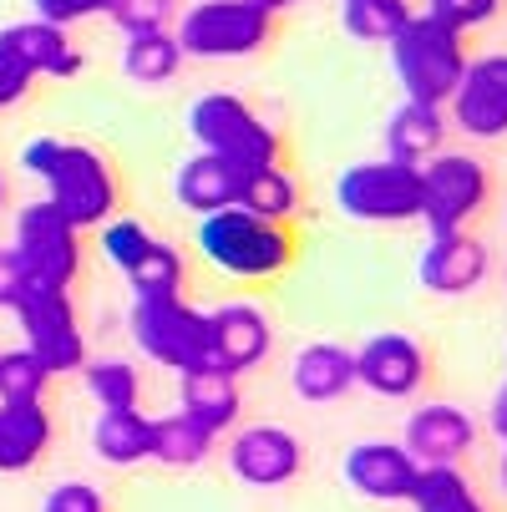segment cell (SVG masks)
<instances>
[{
  "label": "cell",
  "instance_id": "34",
  "mask_svg": "<svg viewBox=\"0 0 507 512\" xmlns=\"http://www.w3.org/2000/svg\"><path fill=\"white\" fill-rule=\"evenodd\" d=\"M153 239H158V234H153L148 224H137V218H117V213H112L107 224H102V254H107V264L122 269V274H127L142 254H148Z\"/></svg>",
  "mask_w": 507,
  "mask_h": 512
},
{
  "label": "cell",
  "instance_id": "35",
  "mask_svg": "<svg viewBox=\"0 0 507 512\" xmlns=\"http://www.w3.org/2000/svg\"><path fill=\"white\" fill-rule=\"evenodd\" d=\"M497 11H502V0H426V16L462 31V36L477 31V26H492Z\"/></svg>",
  "mask_w": 507,
  "mask_h": 512
},
{
  "label": "cell",
  "instance_id": "18",
  "mask_svg": "<svg viewBox=\"0 0 507 512\" xmlns=\"http://www.w3.org/2000/svg\"><path fill=\"white\" fill-rule=\"evenodd\" d=\"M178 406L203 431L224 436L239 421V411H244L239 376H229L224 365H213V360H198V365H188V371H178Z\"/></svg>",
  "mask_w": 507,
  "mask_h": 512
},
{
  "label": "cell",
  "instance_id": "22",
  "mask_svg": "<svg viewBox=\"0 0 507 512\" xmlns=\"http://www.w3.org/2000/svg\"><path fill=\"white\" fill-rule=\"evenodd\" d=\"M447 148V107L426 102H401L386 122V158L421 168L426 158H437Z\"/></svg>",
  "mask_w": 507,
  "mask_h": 512
},
{
  "label": "cell",
  "instance_id": "15",
  "mask_svg": "<svg viewBox=\"0 0 507 512\" xmlns=\"http://www.w3.org/2000/svg\"><path fill=\"white\" fill-rule=\"evenodd\" d=\"M305 467V442L284 426H244L229 442V472L249 487H284Z\"/></svg>",
  "mask_w": 507,
  "mask_h": 512
},
{
  "label": "cell",
  "instance_id": "30",
  "mask_svg": "<svg viewBox=\"0 0 507 512\" xmlns=\"http://www.w3.org/2000/svg\"><path fill=\"white\" fill-rule=\"evenodd\" d=\"M82 381L92 391V401L102 411H132L142 401V376L132 360H117V355H102V360H87L82 365Z\"/></svg>",
  "mask_w": 507,
  "mask_h": 512
},
{
  "label": "cell",
  "instance_id": "24",
  "mask_svg": "<svg viewBox=\"0 0 507 512\" xmlns=\"http://www.w3.org/2000/svg\"><path fill=\"white\" fill-rule=\"evenodd\" d=\"M92 452L107 467H137L153 457V416L132 411H102L92 426Z\"/></svg>",
  "mask_w": 507,
  "mask_h": 512
},
{
  "label": "cell",
  "instance_id": "33",
  "mask_svg": "<svg viewBox=\"0 0 507 512\" xmlns=\"http://www.w3.org/2000/svg\"><path fill=\"white\" fill-rule=\"evenodd\" d=\"M107 21L122 36H148V31H173L178 26V0H112Z\"/></svg>",
  "mask_w": 507,
  "mask_h": 512
},
{
  "label": "cell",
  "instance_id": "13",
  "mask_svg": "<svg viewBox=\"0 0 507 512\" xmlns=\"http://www.w3.org/2000/svg\"><path fill=\"white\" fill-rule=\"evenodd\" d=\"M269 350H274V325L259 305L234 300V305L208 310V360L224 365L229 376H244L254 365H264Z\"/></svg>",
  "mask_w": 507,
  "mask_h": 512
},
{
  "label": "cell",
  "instance_id": "14",
  "mask_svg": "<svg viewBox=\"0 0 507 512\" xmlns=\"http://www.w3.org/2000/svg\"><path fill=\"white\" fill-rule=\"evenodd\" d=\"M421 284L442 300H462L472 289H482V279L492 274V254L477 234L467 229H452V234H431V244L421 249V264H416Z\"/></svg>",
  "mask_w": 507,
  "mask_h": 512
},
{
  "label": "cell",
  "instance_id": "25",
  "mask_svg": "<svg viewBox=\"0 0 507 512\" xmlns=\"http://www.w3.org/2000/svg\"><path fill=\"white\" fill-rule=\"evenodd\" d=\"M183 46L173 31H148V36H127L122 46V77L137 87H163L183 71Z\"/></svg>",
  "mask_w": 507,
  "mask_h": 512
},
{
  "label": "cell",
  "instance_id": "17",
  "mask_svg": "<svg viewBox=\"0 0 507 512\" xmlns=\"http://www.w3.org/2000/svg\"><path fill=\"white\" fill-rule=\"evenodd\" d=\"M416 457L401 442H355L345 452V482L366 502H406L416 487Z\"/></svg>",
  "mask_w": 507,
  "mask_h": 512
},
{
  "label": "cell",
  "instance_id": "9",
  "mask_svg": "<svg viewBox=\"0 0 507 512\" xmlns=\"http://www.w3.org/2000/svg\"><path fill=\"white\" fill-rule=\"evenodd\" d=\"M132 340L163 371H188V365L208 360V315L193 310L183 295L132 300Z\"/></svg>",
  "mask_w": 507,
  "mask_h": 512
},
{
  "label": "cell",
  "instance_id": "32",
  "mask_svg": "<svg viewBox=\"0 0 507 512\" xmlns=\"http://www.w3.org/2000/svg\"><path fill=\"white\" fill-rule=\"evenodd\" d=\"M51 371L21 345V350H0V401H46Z\"/></svg>",
  "mask_w": 507,
  "mask_h": 512
},
{
  "label": "cell",
  "instance_id": "29",
  "mask_svg": "<svg viewBox=\"0 0 507 512\" xmlns=\"http://www.w3.org/2000/svg\"><path fill=\"white\" fill-rule=\"evenodd\" d=\"M183 279H188V264L183 254L168 244V239H153L148 254H142L132 269H127V284L137 300H158V295H183Z\"/></svg>",
  "mask_w": 507,
  "mask_h": 512
},
{
  "label": "cell",
  "instance_id": "31",
  "mask_svg": "<svg viewBox=\"0 0 507 512\" xmlns=\"http://www.w3.org/2000/svg\"><path fill=\"white\" fill-rule=\"evenodd\" d=\"M411 16H416V11L406 6V0H345V6H340L345 36H355V41H381V46H386Z\"/></svg>",
  "mask_w": 507,
  "mask_h": 512
},
{
  "label": "cell",
  "instance_id": "2",
  "mask_svg": "<svg viewBox=\"0 0 507 512\" xmlns=\"http://www.w3.org/2000/svg\"><path fill=\"white\" fill-rule=\"evenodd\" d=\"M386 46H391V71H396L406 102H426V107H447L472 61L462 46V31L431 21L426 11L411 16Z\"/></svg>",
  "mask_w": 507,
  "mask_h": 512
},
{
  "label": "cell",
  "instance_id": "39",
  "mask_svg": "<svg viewBox=\"0 0 507 512\" xmlns=\"http://www.w3.org/2000/svg\"><path fill=\"white\" fill-rule=\"evenodd\" d=\"M26 284H31V279H26L16 249H0V310H16V300H21Z\"/></svg>",
  "mask_w": 507,
  "mask_h": 512
},
{
  "label": "cell",
  "instance_id": "23",
  "mask_svg": "<svg viewBox=\"0 0 507 512\" xmlns=\"http://www.w3.org/2000/svg\"><path fill=\"white\" fill-rule=\"evenodd\" d=\"M6 36H11V46L26 56V66L36 71V77L66 82V77H82V66H87L82 46H71L66 26H51V21H36V16H31V21L6 26Z\"/></svg>",
  "mask_w": 507,
  "mask_h": 512
},
{
  "label": "cell",
  "instance_id": "41",
  "mask_svg": "<svg viewBox=\"0 0 507 512\" xmlns=\"http://www.w3.org/2000/svg\"><path fill=\"white\" fill-rule=\"evenodd\" d=\"M259 6H264L269 16H284V11H295V6H300V0H259Z\"/></svg>",
  "mask_w": 507,
  "mask_h": 512
},
{
  "label": "cell",
  "instance_id": "7",
  "mask_svg": "<svg viewBox=\"0 0 507 512\" xmlns=\"http://www.w3.org/2000/svg\"><path fill=\"white\" fill-rule=\"evenodd\" d=\"M16 320L26 330V350L46 365L51 376H66V371H82L87 365V335H82V320H77V305L61 284H26L21 300H16Z\"/></svg>",
  "mask_w": 507,
  "mask_h": 512
},
{
  "label": "cell",
  "instance_id": "8",
  "mask_svg": "<svg viewBox=\"0 0 507 512\" xmlns=\"http://www.w3.org/2000/svg\"><path fill=\"white\" fill-rule=\"evenodd\" d=\"M487 193H492L487 163L472 158V153H447L442 148L437 158L421 163V224L431 234L467 229L487 208Z\"/></svg>",
  "mask_w": 507,
  "mask_h": 512
},
{
  "label": "cell",
  "instance_id": "27",
  "mask_svg": "<svg viewBox=\"0 0 507 512\" xmlns=\"http://www.w3.org/2000/svg\"><path fill=\"white\" fill-rule=\"evenodd\" d=\"M239 208H249L254 218H269V224H289V218L300 213V183H295V173H284L279 163L274 168H249L244 173Z\"/></svg>",
  "mask_w": 507,
  "mask_h": 512
},
{
  "label": "cell",
  "instance_id": "36",
  "mask_svg": "<svg viewBox=\"0 0 507 512\" xmlns=\"http://www.w3.org/2000/svg\"><path fill=\"white\" fill-rule=\"evenodd\" d=\"M36 87V71L26 66V56L11 46V36L0 31V107L26 102V92Z\"/></svg>",
  "mask_w": 507,
  "mask_h": 512
},
{
  "label": "cell",
  "instance_id": "43",
  "mask_svg": "<svg viewBox=\"0 0 507 512\" xmlns=\"http://www.w3.org/2000/svg\"><path fill=\"white\" fill-rule=\"evenodd\" d=\"M0 203H6V178H0Z\"/></svg>",
  "mask_w": 507,
  "mask_h": 512
},
{
  "label": "cell",
  "instance_id": "4",
  "mask_svg": "<svg viewBox=\"0 0 507 512\" xmlns=\"http://www.w3.org/2000/svg\"><path fill=\"white\" fill-rule=\"evenodd\" d=\"M183 56L198 61H244L259 56L274 36V16L259 0H198V6L178 11L173 26Z\"/></svg>",
  "mask_w": 507,
  "mask_h": 512
},
{
  "label": "cell",
  "instance_id": "5",
  "mask_svg": "<svg viewBox=\"0 0 507 512\" xmlns=\"http://www.w3.org/2000/svg\"><path fill=\"white\" fill-rule=\"evenodd\" d=\"M188 132L203 153H219L239 168H274L284 142L279 132L244 102V97H229V92H208L188 107Z\"/></svg>",
  "mask_w": 507,
  "mask_h": 512
},
{
  "label": "cell",
  "instance_id": "38",
  "mask_svg": "<svg viewBox=\"0 0 507 512\" xmlns=\"http://www.w3.org/2000/svg\"><path fill=\"white\" fill-rule=\"evenodd\" d=\"M41 512H107V497L92 482H61V487H51Z\"/></svg>",
  "mask_w": 507,
  "mask_h": 512
},
{
  "label": "cell",
  "instance_id": "26",
  "mask_svg": "<svg viewBox=\"0 0 507 512\" xmlns=\"http://www.w3.org/2000/svg\"><path fill=\"white\" fill-rule=\"evenodd\" d=\"M213 442H219V436H213V431H203V426H198L193 416L173 411V416L153 421V457H148V462L188 472V467H203V462H208Z\"/></svg>",
  "mask_w": 507,
  "mask_h": 512
},
{
  "label": "cell",
  "instance_id": "21",
  "mask_svg": "<svg viewBox=\"0 0 507 512\" xmlns=\"http://www.w3.org/2000/svg\"><path fill=\"white\" fill-rule=\"evenodd\" d=\"M51 447L46 401H0V472H31Z\"/></svg>",
  "mask_w": 507,
  "mask_h": 512
},
{
  "label": "cell",
  "instance_id": "12",
  "mask_svg": "<svg viewBox=\"0 0 507 512\" xmlns=\"http://www.w3.org/2000/svg\"><path fill=\"white\" fill-rule=\"evenodd\" d=\"M447 112H452V127H462L477 142L507 137V51L467 61Z\"/></svg>",
  "mask_w": 507,
  "mask_h": 512
},
{
  "label": "cell",
  "instance_id": "28",
  "mask_svg": "<svg viewBox=\"0 0 507 512\" xmlns=\"http://www.w3.org/2000/svg\"><path fill=\"white\" fill-rule=\"evenodd\" d=\"M406 502L416 512H487V502L477 497V487L457 467H421Z\"/></svg>",
  "mask_w": 507,
  "mask_h": 512
},
{
  "label": "cell",
  "instance_id": "1",
  "mask_svg": "<svg viewBox=\"0 0 507 512\" xmlns=\"http://www.w3.org/2000/svg\"><path fill=\"white\" fill-rule=\"evenodd\" d=\"M21 168L46 183V203L61 208L77 229H102L117 213V178L112 163L87 142L36 137L21 148Z\"/></svg>",
  "mask_w": 507,
  "mask_h": 512
},
{
  "label": "cell",
  "instance_id": "6",
  "mask_svg": "<svg viewBox=\"0 0 507 512\" xmlns=\"http://www.w3.org/2000/svg\"><path fill=\"white\" fill-rule=\"evenodd\" d=\"M335 203L355 224H421V168L396 158L350 163L335 183Z\"/></svg>",
  "mask_w": 507,
  "mask_h": 512
},
{
  "label": "cell",
  "instance_id": "37",
  "mask_svg": "<svg viewBox=\"0 0 507 512\" xmlns=\"http://www.w3.org/2000/svg\"><path fill=\"white\" fill-rule=\"evenodd\" d=\"M31 6H36V21H51V26H77V21L107 16L112 0H31Z\"/></svg>",
  "mask_w": 507,
  "mask_h": 512
},
{
  "label": "cell",
  "instance_id": "19",
  "mask_svg": "<svg viewBox=\"0 0 507 512\" xmlns=\"http://www.w3.org/2000/svg\"><path fill=\"white\" fill-rule=\"evenodd\" d=\"M244 173H249V168H239V163H229V158H219V153H203V148H198L193 158L178 163L173 193H178V203H183L188 213L208 218V213H219V208H234V203H239Z\"/></svg>",
  "mask_w": 507,
  "mask_h": 512
},
{
  "label": "cell",
  "instance_id": "42",
  "mask_svg": "<svg viewBox=\"0 0 507 512\" xmlns=\"http://www.w3.org/2000/svg\"><path fill=\"white\" fill-rule=\"evenodd\" d=\"M497 482H502V492H507V442H502V462H497Z\"/></svg>",
  "mask_w": 507,
  "mask_h": 512
},
{
  "label": "cell",
  "instance_id": "3",
  "mask_svg": "<svg viewBox=\"0 0 507 512\" xmlns=\"http://www.w3.org/2000/svg\"><path fill=\"white\" fill-rule=\"evenodd\" d=\"M198 249L213 269H224L234 279H274L295 264V239L289 224H269L254 218L249 208H219L198 218Z\"/></svg>",
  "mask_w": 507,
  "mask_h": 512
},
{
  "label": "cell",
  "instance_id": "16",
  "mask_svg": "<svg viewBox=\"0 0 507 512\" xmlns=\"http://www.w3.org/2000/svg\"><path fill=\"white\" fill-rule=\"evenodd\" d=\"M477 442V421L452 401H426L406 416V452L416 467H457Z\"/></svg>",
  "mask_w": 507,
  "mask_h": 512
},
{
  "label": "cell",
  "instance_id": "10",
  "mask_svg": "<svg viewBox=\"0 0 507 512\" xmlns=\"http://www.w3.org/2000/svg\"><path fill=\"white\" fill-rule=\"evenodd\" d=\"M16 259L26 269V279L36 284H61L71 289L82 274V229L71 224L61 208H51L46 198L26 203L16 218Z\"/></svg>",
  "mask_w": 507,
  "mask_h": 512
},
{
  "label": "cell",
  "instance_id": "11",
  "mask_svg": "<svg viewBox=\"0 0 507 512\" xmlns=\"http://www.w3.org/2000/svg\"><path fill=\"white\" fill-rule=\"evenodd\" d=\"M431 376V360H426V345L406 330H381L371 335L366 345L355 350V386H366L386 401H411L421 396Z\"/></svg>",
  "mask_w": 507,
  "mask_h": 512
},
{
  "label": "cell",
  "instance_id": "20",
  "mask_svg": "<svg viewBox=\"0 0 507 512\" xmlns=\"http://www.w3.org/2000/svg\"><path fill=\"white\" fill-rule=\"evenodd\" d=\"M289 386L310 406H330L355 391V350L335 340H310L295 360H289Z\"/></svg>",
  "mask_w": 507,
  "mask_h": 512
},
{
  "label": "cell",
  "instance_id": "40",
  "mask_svg": "<svg viewBox=\"0 0 507 512\" xmlns=\"http://www.w3.org/2000/svg\"><path fill=\"white\" fill-rule=\"evenodd\" d=\"M487 426L502 436V442H507V381L497 386V396H492V406H487Z\"/></svg>",
  "mask_w": 507,
  "mask_h": 512
}]
</instances>
